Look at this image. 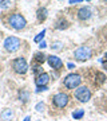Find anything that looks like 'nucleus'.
Masks as SVG:
<instances>
[{
  "mask_svg": "<svg viewBox=\"0 0 107 121\" xmlns=\"http://www.w3.org/2000/svg\"><path fill=\"white\" fill-rule=\"evenodd\" d=\"M8 22H9V26L16 31L23 30L27 24L26 17L23 16V15H20V13H13V15H11L9 19H8Z\"/></svg>",
  "mask_w": 107,
  "mask_h": 121,
  "instance_id": "nucleus-1",
  "label": "nucleus"
},
{
  "mask_svg": "<svg viewBox=\"0 0 107 121\" xmlns=\"http://www.w3.org/2000/svg\"><path fill=\"white\" fill-rule=\"evenodd\" d=\"M21 46L20 39L16 36H7L4 40V48L9 52H16Z\"/></svg>",
  "mask_w": 107,
  "mask_h": 121,
  "instance_id": "nucleus-2",
  "label": "nucleus"
},
{
  "mask_svg": "<svg viewBox=\"0 0 107 121\" xmlns=\"http://www.w3.org/2000/svg\"><path fill=\"white\" fill-rule=\"evenodd\" d=\"M80 82H82V77L79 74H75V73L68 74L63 81L64 86L67 87V89H76V87H79Z\"/></svg>",
  "mask_w": 107,
  "mask_h": 121,
  "instance_id": "nucleus-3",
  "label": "nucleus"
},
{
  "mask_svg": "<svg viewBox=\"0 0 107 121\" xmlns=\"http://www.w3.org/2000/svg\"><path fill=\"white\" fill-rule=\"evenodd\" d=\"M75 98H76L79 102H83V104L88 102L90 98H91L90 89H88L87 86H79V87H76V90H75Z\"/></svg>",
  "mask_w": 107,
  "mask_h": 121,
  "instance_id": "nucleus-4",
  "label": "nucleus"
},
{
  "mask_svg": "<svg viewBox=\"0 0 107 121\" xmlns=\"http://www.w3.org/2000/svg\"><path fill=\"white\" fill-rule=\"evenodd\" d=\"M91 54H92V51H91V48L88 47V46H80V47H78L76 50H75L74 56H75L78 60L84 62V60L91 58Z\"/></svg>",
  "mask_w": 107,
  "mask_h": 121,
  "instance_id": "nucleus-5",
  "label": "nucleus"
},
{
  "mask_svg": "<svg viewBox=\"0 0 107 121\" xmlns=\"http://www.w3.org/2000/svg\"><path fill=\"white\" fill-rule=\"evenodd\" d=\"M70 101V97L67 93H58L52 97V104L55 105L56 108H64V106H67Z\"/></svg>",
  "mask_w": 107,
  "mask_h": 121,
  "instance_id": "nucleus-6",
  "label": "nucleus"
},
{
  "mask_svg": "<svg viewBox=\"0 0 107 121\" xmlns=\"http://www.w3.org/2000/svg\"><path fill=\"white\" fill-rule=\"evenodd\" d=\"M12 67L15 70V73L17 74H26L28 70V63L24 58H16L12 62Z\"/></svg>",
  "mask_w": 107,
  "mask_h": 121,
  "instance_id": "nucleus-7",
  "label": "nucleus"
},
{
  "mask_svg": "<svg viewBox=\"0 0 107 121\" xmlns=\"http://www.w3.org/2000/svg\"><path fill=\"white\" fill-rule=\"evenodd\" d=\"M47 62L54 70H60L62 67H63L62 59H60L59 56H56V55H47Z\"/></svg>",
  "mask_w": 107,
  "mask_h": 121,
  "instance_id": "nucleus-8",
  "label": "nucleus"
},
{
  "mask_svg": "<svg viewBox=\"0 0 107 121\" xmlns=\"http://www.w3.org/2000/svg\"><path fill=\"white\" fill-rule=\"evenodd\" d=\"M48 81H50V75L47 73H42L40 75L35 78V83H36V86H47Z\"/></svg>",
  "mask_w": 107,
  "mask_h": 121,
  "instance_id": "nucleus-9",
  "label": "nucleus"
},
{
  "mask_svg": "<svg viewBox=\"0 0 107 121\" xmlns=\"http://www.w3.org/2000/svg\"><path fill=\"white\" fill-rule=\"evenodd\" d=\"M92 12H91V9L88 7H83L78 11V17L80 19V20H87V19H90Z\"/></svg>",
  "mask_w": 107,
  "mask_h": 121,
  "instance_id": "nucleus-10",
  "label": "nucleus"
},
{
  "mask_svg": "<svg viewBox=\"0 0 107 121\" xmlns=\"http://www.w3.org/2000/svg\"><path fill=\"white\" fill-rule=\"evenodd\" d=\"M0 117H1V120L3 121H11L13 118L12 109H4V110L1 112V114H0Z\"/></svg>",
  "mask_w": 107,
  "mask_h": 121,
  "instance_id": "nucleus-11",
  "label": "nucleus"
},
{
  "mask_svg": "<svg viewBox=\"0 0 107 121\" xmlns=\"http://www.w3.org/2000/svg\"><path fill=\"white\" fill-rule=\"evenodd\" d=\"M36 16H38L39 22H43L47 17V8H39L38 12H36Z\"/></svg>",
  "mask_w": 107,
  "mask_h": 121,
  "instance_id": "nucleus-12",
  "label": "nucleus"
},
{
  "mask_svg": "<svg viewBox=\"0 0 107 121\" xmlns=\"http://www.w3.org/2000/svg\"><path fill=\"white\" fill-rule=\"evenodd\" d=\"M35 60L38 62L39 65H42V63H44L47 60V55H44L43 52H36L35 54Z\"/></svg>",
  "mask_w": 107,
  "mask_h": 121,
  "instance_id": "nucleus-13",
  "label": "nucleus"
},
{
  "mask_svg": "<svg viewBox=\"0 0 107 121\" xmlns=\"http://www.w3.org/2000/svg\"><path fill=\"white\" fill-rule=\"evenodd\" d=\"M83 116H84V110L83 109H78V110L72 112V117L75 120H80V118H83Z\"/></svg>",
  "mask_w": 107,
  "mask_h": 121,
  "instance_id": "nucleus-14",
  "label": "nucleus"
},
{
  "mask_svg": "<svg viewBox=\"0 0 107 121\" xmlns=\"http://www.w3.org/2000/svg\"><path fill=\"white\" fill-rule=\"evenodd\" d=\"M44 35H46V30L40 31V32H39V34H38V35H36V36L34 38V40L36 42V43H40V42L43 40V38H44Z\"/></svg>",
  "mask_w": 107,
  "mask_h": 121,
  "instance_id": "nucleus-15",
  "label": "nucleus"
},
{
  "mask_svg": "<svg viewBox=\"0 0 107 121\" xmlns=\"http://www.w3.org/2000/svg\"><path fill=\"white\" fill-rule=\"evenodd\" d=\"M28 98H30V93L26 90H21L20 91V101H23V102H27L28 101Z\"/></svg>",
  "mask_w": 107,
  "mask_h": 121,
  "instance_id": "nucleus-16",
  "label": "nucleus"
},
{
  "mask_svg": "<svg viewBox=\"0 0 107 121\" xmlns=\"http://www.w3.org/2000/svg\"><path fill=\"white\" fill-rule=\"evenodd\" d=\"M67 27H68V23H67V20H63V19H62V20H59V22H58V26H56V28H58V30H63V28H67Z\"/></svg>",
  "mask_w": 107,
  "mask_h": 121,
  "instance_id": "nucleus-17",
  "label": "nucleus"
},
{
  "mask_svg": "<svg viewBox=\"0 0 107 121\" xmlns=\"http://www.w3.org/2000/svg\"><path fill=\"white\" fill-rule=\"evenodd\" d=\"M32 71H34V74L38 77V75H40V74L43 73V67H40V65L38 66H32Z\"/></svg>",
  "mask_w": 107,
  "mask_h": 121,
  "instance_id": "nucleus-18",
  "label": "nucleus"
},
{
  "mask_svg": "<svg viewBox=\"0 0 107 121\" xmlns=\"http://www.w3.org/2000/svg\"><path fill=\"white\" fill-rule=\"evenodd\" d=\"M11 5V0H0V8L7 9Z\"/></svg>",
  "mask_w": 107,
  "mask_h": 121,
  "instance_id": "nucleus-19",
  "label": "nucleus"
},
{
  "mask_svg": "<svg viewBox=\"0 0 107 121\" xmlns=\"http://www.w3.org/2000/svg\"><path fill=\"white\" fill-rule=\"evenodd\" d=\"M44 108H46V105H44V102H43V101L38 102V104H36V106H35V109H36L39 113H42L43 110H44Z\"/></svg>",
  "mask_w": 107,
  "mask_h": 121,
  "instance_id": "nucleus-20",
  "label": "nucleus"
},
{
  "mask_svg": "<svg viewBox=\"0 0 107 121\" xmlns=\"http://www.w3.org/2000/svg\"><path fill=\"white\" fill-rule=\"evenodd\" d=\"M62 46H63V43L58 40V42H54V43H52L51 48H52V50H62Z\"/></svg>",
  "mask_w": 107,
  "mask_h": 121,
  "instance_id": "nucleus-21",
  "label": "nucleus"
},
{
  "mask_svg": "<svg viewBox=\"0 0 107 121\" xmlns=\"http://www.w3.org/2000/svg\"><path fill=\"white\" fill-rule=\"evenodd\" d=\"M47 90H48L47 86H38L36 90H35V93H42V91H47Z\"/></svg>",
  "mask_w": 107,
  "mask_h": 121,
  "instance_id": "nucleus-22",
  "label": "nucleus"
},
{
  "mask_svg": "<svg viewBox=\"0 0 107 121\" xmlns=\"http://www.w3.org/2000/svg\"><path fill=\"white\" fill-rule=\"evenodd\" d=\"M39 47H40V48H46V47H47V43H46L44 40H42V42L39 43Z\"/></svg>",
  "mask_w": 107,
  "mask_h": 121,
  "instance_id": "nucleus-23",
  "label": "nucleus"
},
{
  "mask_svg": "<svg viewBox=\"0 0 107 121\" xmlns=\"http://www.w3.org/2000/svg\"><path fill=\"white\" fill-rule=\"evenodd\" d=\"M83 0H68L70 4H78V3H82Z\"/></svg>",
  "mask_w": 107,
  "mask_h": 121,
  "instance_id": "nucleus-24",
  "label": "nucleus"
},
{
  "mask_svg": "<svg viewBox=\"0 0 107 121\" xmlns=\"http://www.w3.org/2000/svg\"><path fill=\"white\" fill-rule=\"evenodd\" d=\"M67 67H68V69H70V70H72V69H74V67H75V65H74L72 62H68V63H67Z\"/></svg>",
  "mask_w": 107,
  "mask_h": 121,
  "instance_id": "nucleus-25",
  "label": "nucleus"
},
{
  "mask_svg": "<svg viewBox=\"0 0 107 121\" xmlns=\"http://www.w3.org/2000/svg\"><path fill=\"white\" fill-rule=\"evenodd\" d=\"M23 121H31V117H30V116H27V117H26V118H24Z\"/></svg>",
  "mask_w": 107,
  "mask_h": 121,
  "instance_id": "nucleus-26",
  "label": "nucleus"
},
{
  "mask_svg": "<svg viewBox=\"0 0 107 121\" xmlns=\"http://www.w3.org/2000/svg\"><path fill=\"white\" fill-rule=\"evenodd\" d=\"M104 58H106V59H107V51H106V54H104Z\"/></svg>",
  "mask_w": 107,
  "mask_h": 121,
  "instance_id": "nucleus-27",
  "label": "nucleus"
},
{
  "mask_svg": "<svg viewBox=\"0 0 107 121\" xmlns=\"http://www.w3.org/2000/svg\"><path fill=\"white\" fill-rule=\"evenodd\" d=\"M86 1H91V0H86Z\"/></svg>",
  "mask_w": 107,
  "mask_h": 121,
  "instance_id": "nucleus-28",
  "label": "nucleus"
},
{
  "mask_svg": "<svg viewBox=\"0 0 107 121\" xmlns=\"http://www.w3.org/2000/svg\"><path fill=\"white\" fill-rule=\"evenodd\" d=\"M104 1H107V0H104Z\"/></svg>",
  "mask_w": 107,
  "mask_h": 121,
  "instance_id": "nucleus-29",
  "label": "nucleus"
}]
</instances>
